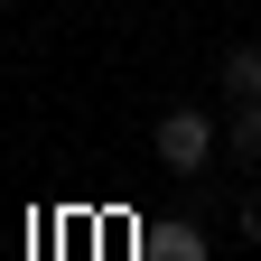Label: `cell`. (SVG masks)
Listing matches in <instances>:
<instances>
[{"mask_svg": "<svg viewBox=\"0 0 261 261\" xmlns=\"http://www.w3.org/2000/svg\"><path fill=\"white\" fill-rule=\"evenodd\" d=\"M224 84H233V103H243V93H261V47H252V38L224 47Z\"/></svg>", "mask_w": 261, "mask_h": 261, "instance_id": "3", "label": "cell"}, {"mask_svg": "<svg viewBox=\"0 0 261 261\" xmlns=\"http://www.w3.org/2000/svg\"><path fill=\"white\" fill-rule=\"evenodd\" d=\"M0 10H19V0H0Z\"/></svg>", "mask_w": 261, "mask_h": 261, "instance_id": "6", "label": "cell"}, {"mask_svg": "<svg viewBox=\"0 0 261 261\" xmlns=\"http://www.w3.org/2000/svg\"><path fill=\"white\" fill-rule=\"evenodd\" d=\"M149 149H159V168H168V177H196V168L215 159V121L196 112V103H177V112H159Z\"/></svg>", "mask_w": 261, "mask_h": 261, "instance_id": "1", "label": "cell"}, {"mask_svg": "<svg viewBox=\"0 0 261 261\" xmlns=\"http://www.w3.org/2000/svg\"><path fill=\"white\" fill-rule=\"evenodd\" d=\"M243 233H252V243H261V196H252V205H243Z\"/></svg>", "mask_w": 261, "mask_h": 261, "instance_id": "5", "label": "cell"}, {"mask_svg": "<svg viewBox=\"0 0 261 261\" xmlns=\"http://www.w3.org/2000/svg\"><path fill=\"white\" fill-rule=\"evenodd\" d=\"M233 149L261 159V93H243V103H233Z\"/></svg>", "mask_w": 261, "mask_h": 261, "instance_id": "4", "label": "cell"}, {"mask_svg": "<svg viewBox=\"0 0 261 261\" xmlns=\"http://www.w3.org/2000/svg\"><path fill=\"white\" fill-rule=\"evenodd\" d=\"M149 261H215L196 224H149Z\"/></svg>", "mask_w": 261, "mask_h": 261, "instance_id": "2", "label": "cell"}]
</instances>
